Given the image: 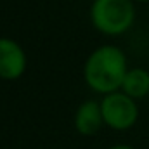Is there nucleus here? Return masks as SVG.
I'll return each instance as SVG.
<instances>
[{
	"label": "nucleus",
	"instance_id": "obj_1",
	"mask_svg": "<svg viewBox=\"0 0 149 149\" xmlns=\"http://www.w3.org/2000/svg\"><path fill=\"white\" fill-rule=\"evenodd\" d=\"M128 71L125 52L111 43L101 45L88 54L83 64V81L95 94L108 95L121 88Z\"/></svg>",
	"mask_w": 149,
	"mask_h": 149
},
{
	"label": "nucleus",
	"instance_id": "obj_2",
	"mask_svg": "<svg viewBox=\"0 0 149 149\" xmlns=\"http://www.w3.org/2000/svg\"><path fill=\"white\" fill-rule=\"evenodd\" d=\"M90 21L99 33L120 37L134 26L135 3L134 0H92Z\"/></svg>",
	"mask_w": 149,
	"mask_h": 149
},
{
	"label": "nucleus",
	"instance_id": "obj_3",
	"mask_svg": "<svg viewBox=\"0 0 149 149\" xmlns=\"http://www.w3.org/2000/svg\"><path fill=\"white\" fill-rule=\"evenodd\" d=\"M101 109H102L104 125L113 130H118V132L132 128L139 118L137 101L132 99L130 95L123 94L121 90L102 95Z\"/></svg>",
	"mask_w": 149,
	"mask_h": 149
},
{
	"label": "nucleus",
	"instance_id": "obj_4",
	"mask_svg": "<svg viewBox=\"0 0 149 149\" xmlns=\"http://www.w3.org/2000/svg\"><path fill=\"white\" fill-rule=\"evenodd\" d=\"M28 68L24 49L9 37H0V78L5 81L19 80Z\"/></svg>",
	"mask_w": 149,
	"mask_h": 149
},
{
	"label": "nucleus",
	"instance_id": "obj_5",
	"mask_svg": "<svg viewBox=\"0 0 149 149\" xmlns=\"http://www.w3.org/2000/svg\"><path fill=\"white\" fill-rule=\"evenodd\" d=\"M73 121H74V128L80 135H85V137L95 135L104 125L101 101H94V99L83 101L74 113Z\"/></svg>",
	"mask_w": 149,
	"mask_h": 149
},
{
	"label": "nucleus",
	"instance_id": "obj_6",
	"mask_svg": "<svg viewBox=\"0 0 149 149\" xmlns=\"http://www.w3.org/2000/svg\"><path fill=\"white\" fill-rule=\"evenodd\" d=\"M123 94L139 101L149 95V71L144 68H128L123 78L121 88Z\"/></svg>",
	"mask_w": 149,
	"mask_h": 149
},
{
	"label": "nucleus",
	"instance_id": "obj_7",
	"mask_svg": "<svg viewBox=\"0 0 149 149\" xmlns=\"http://www.w3.org/2000/svg\"><path fill=\"white\" fill-rule=\"evenodd\" d=\"M108 149H135V148L127 146V144H116V146H111V148H108Z\"/></svg>",
	"mask_w": 149,
	"mask_h": 149
},
{
	"label": "nucleus",
	"instance_id": "obj_8",
	"mask_svg": "<svg viewBox=\"0 0 149 149\" xmlns=\"http://www.w3.org/2000/svg\"><path fill=\"white\" fill-rule=\"evenodd\" d=\"M134 2H149V0H134Z\"/></svg>",
	"mask_w": 149,
	"mask_h": 149
}]
</instances>
